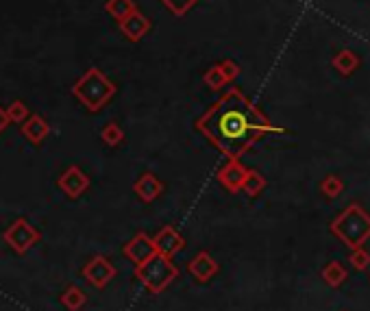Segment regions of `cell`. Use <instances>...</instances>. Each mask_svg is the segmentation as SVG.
I'll list each match as a JSON object with an SVG mask.
<instances>
[{
	"mask_svg": "<svg viewBox=\"0 0 370 311\" xmlns=\"http://www.w3.org/2000/svg\"><path fill=\"white\" fill-rule=\"evenodd\" d=\"M9 124V118H7V111H3V109H0V133H3L5 131V126Z\"/></svg>",
	"mask_w": 370,
	"mask_h": 311,
	"instance_id": "484cf974",
	"label": "cell"
},
{
	"mask_svg": "<svg viewBox=\"0 0 370 311\" xmlns=\"http://www.w3.org/2000/svg\"><path fill=\"white\" fill-rule=\"evenodd\" d=\"M72 92L90 111H101L107 105V100L116 94V87L96 68H92L87 74H83V79L72 87Z\"/></svg>",
	"mask_w": 370,
	"mask_h": 311,
	"instance_id": "277c9868",
	"label": "cell"
},
{
	"mask_svg": "<svg viewBox=\"0 0 370 311\" xmlns=\"http://www.w3.org/2000/svg\"><path fill=\"white\" fill-rule=\"evenodd\" d=\"M42 240V233L29 222V220H16L7 231H5V242L11 246L13 252L18 255H27L37 242Z\"/></svg>",
	"mask_w": 370,
	"mask_h": 311,
	"instance_id": "5b68a950",
	"label": "cell"
},
{
	"mask_svg": "<svg viewBox=\"0 0 370 311\" xmlns=\"http://www.w3.org/2000/svg\"><path fill=\"white\" fill-rule=\"evenodd\" d=\"M122 252H125V257L129 259V262H133V264L137 266V264L146 262V259L155 252L153 238L146 236V233H137V236H133V238L125 244Z\"/></svg>",
	"mask_w": 370,
	"mask_h": 311,
	"instance_id": "9c48e42d",
	"label": "cell"
},
{
	"mask_svg": "<svg viewBox=\"0 0 370 311\" xmlns=\"http://www.w3.org/2000/svg\"><path fill=\"white\" fill-rule=\"evenodd\" d=\"M227 81H229V79H227L225 70H222V66H214V68L205 74V83H207L209 87H214V90L222 87Z\"/></svg>",
	"mask_w": 370,
	"mask_h": 311,
	"instance_id": "7402d4cb",
	"label": "cell"
},
{
	"mask_svg": "<svg viewBox=\"0 0 370 311\" xmlns=\"http://www.w3.org/2000/svg\"><path fill=\"white\" fill-rule=\"evenodd\" d=\"M359 66V57L353 53V50H342L333 57V68L342 74V76H351Z\"/></svg>",
	"mask_w": 370,
	"mask_h": 311,
	"instance_id": "2e32d148",
	"label": "cell"
},
{
	"mask_svg": "<svg viewBox=\"0 0 370 311\" xmlns=\"http://www.w3.org/2000/svg\"><path fill=\"white\" fill-rule=\"evenodd\" d=\"M59 188L70 196V198H79L87 188H90V176L79 168L72 166L59 176Z\"/></svg>",
	"mask_w": 370,
	"mask_h": 311,
	"instance_id": "30bf717a",
	"label": "cell"
},
{
	"mask_svg": "<svg viewBox=\"0 0 370 311\" xmlns=\"http://www.w3.org/2000/svg\"><path fill=\"white\" fill-rule=\"evenodd\" d=\"M116 274H118L116 266L109 262L107 257H103V255L92 257L90 262L83 266V270H81L83 281L87 285H92V288H96V290H105L107 285L116 279Z\"/></svg>",
	"mask_w": 370,
	"mask_h": 311,
	"instance_id": "8992f818",
	"label": "cell"
},
{
	"mask_svg": "<svg viewBox=\"0 0 370 311\" xmlns=\"http://www.w3.org/2000/svg\"><path fill=\"white\" fill-rule=\"evenodd\" d=\"M187 272L196 281H199V283H207V281H211L220 272V264L216 262V259L209 252L201 250L199 255L192 257L190 262H187Z\"/></svg>",
	"mask_w": 370,
	"mask_h": 311,
	"instance_id": "ba28073f",
	"label": "cell"
},
{
	"mask_svg": "<svg viewBox=\"0 0 370 311\" xmlns=\"http://www.w3.org/2000/svg\"><path fill=\"white\" fill-rule=\"evenodd\" d=\"M7 118H9V122H18V124L24 122L27 120V107H24L22 102H13L7 111Z\"/></svg>",
	"mask_w": 370,
	"mask_h": 311,
	"instance_id": "d4e9b609",
	"label": "cell"
},
{
	"mask_svg": "<svg viewBox=\"0 0 370 311\" xmlns=\"http://www.w3.org/2000/svg\"><path fill=\"white\" fill-rule=\"evenodd\" d=\"M246 170L240 159H229V164L225 168H220L218 172V181H220V185L222 188H227L229 192H240L242 190V183H244V178H246Z\"/></svg>",
	"mask_w": 370,
	"mask_h": 311,
	"instance_id": "8fae6325",
	"label": "cell"
},
{
	"mask_svg": "<svg viewBox=\"0 0 370 311\" xmlns=\"http://www.w3.org/2000/svg\"><path fill=\"white\" fill-rule=\"evenodd\" d=\"M122 140H125V133H122V128L118 124H107L103 128V142L107 146H118Z\"/></svg>",
	"mask_w": 370,
	"mask_h": 311,
	"instance_id": "603a6c76",
	"label": "cell"
},
{
	"mask_svg": "<svg viewBox=\"0 0 370 311\" xmlns=\"http://www.w3.org/2000/svg\"><path fill=\"white\" fill-rule=\"evenodd\" d=\"M349 262L355 270H368L370 268V252L362 246V248H353L349 255Z\"/></svg>",
	"mask_w": 370,
	"mask_h": 311,
	"instance_id": "44dd1931",
	"label": "cell"
},
{
	"mask_svg": "<svg viewBox=\"0 0 370 311\" xmlns=\"http://www.w3.org/2000/svg\"><path fill=\"white\" fill-rule=\"evenodd\" d=\"M199 131L229 159H240L266 133H283L240 90H229L196 122Z\"/></svg>",
	"mask_w": 370,
	"mask_h": 311,
	"instance_id": "6da1fadb",
	"label": "cell"
},
{
	"mask_svg": "<svg viewBox=\"0 0 370 311\" xmlns=\"http://www.w3.org/2000/svg\"><path fill=\"white\" fill-rule=\"evenodd\" d=\"M266 188V178L257 172V170H249L246 172V178H244V183H242V192H246L251 198L259 196Z\"/></svg>",
	"mask_w": 370,
	"mask_h": 311,
	"instance_id": "ac0fdd59",
	"label": "cell"
},
{
	"mask_svg": "<svg viewBox=\"0 0 370 311\" xmlns=\"http://www.w3.org/2000/svg\"><path fill=\"white\" fill-rule=\"evenodd\" d=\"M107 11L116 20H125L127 16H131L135 11V5H133V0H109V3H107Z\"/></svg>",
	"mask_w": 370,
	"mask_h": 311,
	"instance_id": "d6986e66",
	"label": "cell"
},
{
	"mask_svg": "<svg viewBox=\"0 0 370 311\" xmlns=\"http://www.w3.org/2000/svg\"><path fill=\"white\" fill-rule=\"evenodd\" d=\"M59 300L68 311H81L87 303V294L81 288H77V285H70V288L59 296Z\"/></svg>",
	"mask_w": 370,
	"mask_h": 311,
	"instance_id": "9a60e30c",
	"label": "cell"
},
{
	"mask_svg": "<svg viewBox=\"0 0 370 311\" xmlns=\"http://www.w3.org/2000/svg\"><path fill=\"white\" fill-rule=\"evenodd\" d=\"M120 29L122 33H125L129 39H140L148 33V29H151V22H148V18L140 11H133L131 16H127L125 20H120Z\"/></svg>",
	"mask_w": 370,
	"mask_h": 311,
	"instance_id": "4fadbf2b",
	"label": "cell"
},
{
	"mask_svg": "<svg viewBox=\"0 0 370 311\" xmlns=\"http://www.w3.org/2000/svg\"><path fill=\"white\" fill-rule=\"evenodd\" d=\"M331 233L338 240L347 244L351 250L362 248L366 240L370 238V216L359 205L353 202L331 222Z\"/></svg>",
	"mask_w": 370,
	"mask_h": 311,
	"instance_id": "7a4b0ae2",
	"label": "cell"
},
{
	"mask_svg": "<svg viewBox=\"0 0 370 311\" xmlns=\"http://www.w3.org/2000/svg\"><path fill=\"white\" fill-rule=\"evenodd\" d=\"M320 274H323V279H325V283L329 285V288H340V285L349 276L347 268H344L340 262H329Z\"/></svg>",
	"mask_w": 370,
	"mask_h": 311,
	"instance_id": "e0dca14e",
	"label": "cell"
},
{
	"mask_svg": "<svg viewBox=\"0 0 370 311\" xmlns=\"http://www.w3.org/2000/svg\"><path fill=\"white\" fill-rule=\"evenodd\" d=\"M199 0H164V5L172 11V13H177V16H183L192 5H196Z\"/></svg>",
	"mask_w": 370,
	"mask_h": 311,
	"instance_id": "cb8c5ba5",
	"label": "cell"
},
{
	"mask_svg": "<svg viewBox=\"0 0 370 311\" xmlns=\"http://www.w3.org/2000/svg\"><path fill=\"white\" fill-rule=\"evenodd\" d=\"M48 133H51V126H48L46 120L39 118V116H31L29 120H24V124H22V135L27 138L29 142H33V144H39Z\"/></svg>",
	"mask_w": 370,
	"mask_h": 311,
	"instance_id": "5bb4252c",
	"label": "cell"
},
{
	"mask_svg": "<svg viewBox=\"0 0 370 311\" xmlns=\"http://www.w3.org/2000/svg\"><path fill=\"white\" fill-rule=\"evenodd\" d=\"M320 190H323V194L327 198H338L344 190V183H342V178L335 176V174H329L327 178H323V183H320Z\"/></svg>",
	"mask_w": 370,
	"mask_h": 311,
	"instance_id": "ffe728a7",
	"label": "cell"
},
{
	"mask_svg": "<svg viewBox=\"0 0 370 311\" xmlns=\"http://www.w3.org/2000/svg\"><path fill=\"white\" fill-rule=\"evenodd\" d=\"M135 194L144 200V202H153L155 198H159V194L164 192V183L151 172H146L142 174L137 181H135V185H133Z\"/></svg>",
	"mask_w": 370,
	"mask_h": 311,
	"instance_id": "7c38bea8",
	"label": "cell"
},
{
	"mask_svg": "<svg viewBox=\"0 0 370 311\" xmlns=\"http://www.w3.org/2000/svg\"><path fill=\"white\" fill-rule=\"evenodd\" d=\"M135 279L151 294H161L170 288L172 281L179 279V268L172 264L170 257L153 252L146 262L135 266Z\"/></svg>",
	"mask_w": 370,
	"mask_h": 311,
	"instance_id": "3957f363",
	"label": "cell"
},
{
	"mask_svg": "<svg viewBox=\"0 0 370 311\" xmlns=\"http://www.w3.org/2000/svg\"><path fill=\"white\" fill-rule=\"evenodd\" d=\"M153 244H155V252L166 255L170 259L185 248V240H183V236L175 226H164L157 236L153 238Z\"/></svg>",
	"mask_w": 370,
	"mask_h": 311,
	"instance_id": "52a82bcc",
	"label": "cell"
}]
</instances>
